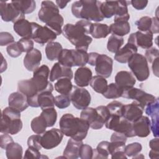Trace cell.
Here are the masks:
<instances>
[{"label": "cell", "mask_w": 159, "mask_h": 159, "mask_svg": "<svg viewBox=\"0 0 159 159\" xmlns=\"http://www.w3.org/2000/svg\"><path fill=\"white\" fill-rule=\"evenodd\" d=\"M38 103L39 107L42 110L50 107H54L55 97L50 91L41 93L38 96Z\"/></svg>", "instance_id": "32"}, {"label": "cell", "mask_w": 159, "mask_h": 159, "mask_svg": "<svg viewBox=\"0 0 159 159\" xmlns=\"http://www.w3.org/2000/svg\"><path fill=\"white\" fill-rule=\"evenodd\" d=\"M83 142L70 138L63 151V156L65 158L76 159L79 158V151Z\"/></svg>", "instance_id": "28"}, {"label": "cell", "mask_w": 159, "mask_h": 159, "mask_svg": "<svg viewBox=\"0 0 159 159\" xmlns=\"http://www.w3.org/2000/svg\"><path fill=\"white\" fill-rule=\"evenodd\" d=\"M40 115L45 120L47 127L54 125L57 119V112L54 107L43 109Z\"/></svg>", "instance_id": "42"}, {"label": "cell", "mask_w": 159, "mask_h": 159, "mask_svg": "<svg viewBox=\"0 0 159 159\" xmlns=\"http://www.w3.org/2000/svg\"><path fill=\"white\" fill-rule=\"evenodd\" d=\"M92 75V71L89 68L86 66L80 67L75 73L74 81L78 87L88 86L93 77Z\"/></svg>", "instance_id": "27"}, {"label": "cell", "mask_w": 159, "mask_h": 159, "mask_svg": "<svg viewBox=\"0 0 159 159\" xmlns=\"http://www.w3.org/2000/svg\"><path fill=\"white\" fill-rule=\"evenodd\" d=\"M49 76V68L43 65L34 71L32 78L19 81L17 83V89L27 98L38 96L40 93L45 91L52 92L53 86L48 80Z\"/></svg>", "instance_id": "1"}, {"label": "cell", "mask_w": 159, "mask_h": 159, "mask_svg": "<svg viewBox=\"0 0 159 159\" xmlns=\"http://www.w3.org/2000/svg\"><path fill=\"white\" fill-rule=\"evenodd\" d=\"M135 136L146 137L150 133V120L147 116H142L132 122Z\"/></svg>", "instance_id": "24"}, {"label": "cell", "mask_w": 159, "mask_h": 159, "mask_svg": "<svg viewBox=\"0 0 159 159\" xmlns=\"http://www.w3.org/2000/svg\"><path fill=\"white\" fill-rule=\"evenodd\" d=\"M80 118L88 122L89 127L94 130L101 129L105 124L104 119L93 107H87L83 109L80 114Z\"/></svg>", "instance_id": "16"}, {"label": "cell", "mask_w": 159, "mask_h": 159, "mask_svg": "<svg viewBox=\"0 0 159 159\" xmlns=\"http://www.w3.org/2000/svg\"><path fill=\"white\" fill-rule=\"evenodd\" d=\"M35 23L34 22H30L25 19H20L14 23V30L22 38L31 39L34 30Z\"/></svg>", "instance_id": "20"}, {"label": "cell", "mask_w": 159, "mask_h": 159, "mask_svg": "<svg viewBox=\"0 0 159 159\" xmlns=\"http://www.w3.org/2000/svg\"><path fill=\"white\" fill-rule=\"evenodd\" d=\"M109 30L112 34L122 37L129 33L130 26L129 21H116L110 25Z\"/></svg>", "instance_id": "29"}, {"label": "cell", "mask_w": 159, "mask_h": 159, "mask_svg": "<svg viewBox=\"0 0 159 159\" xmlns=\"http://www.w3.org/2000/svg\"><path fill=\"white\" fill-rule=\"evenodd\" d=\"M22 147L18 143L13 142L6 148V155L8 159H20L22 158Z\"/></svg>", "instance_id": "37"}, {"label": "cell", "mask_w": 159, "mask_h": 159, "mask_svg": "<svg viewBox=\"0 0 159 159\" xmlns=\"http://www.w3.org/2000/svg\"><path fill=\"white\" fill-rule=\"evenodd\" d=\"M17 43L22 52L28 53L34 48V43L31 39L22 38L17 41Z\"/></svg>", "instance_id": "47"}, {"label": "cell", "mask_w": 159, "mask_h": 159, "mask_svg": "<svg viewBox=\"0 0 159 159\" xmlns=\"http://www.w3.org/2000/svg\"><path fill=\"white\" fill-rule=\"evenodd\" d=\"M109 34V26H108L107 24L101 23H93L90 34L93 38H106Z\"/></svg>", "instance_id": "31"}, {"label": "cell", "mask_w": 159, "mask_h": 159, "mask_svg": "<svg viewBox=\"0 0 159 159\" xmlns=\"http://www.w3.org/2000/svg\"><path fill=\"white\" fill-rule=\"evenodd\" d=\"M124 104L117 101H113L109 102L106 107L109 111L111 115L118 116L122 117L123 111H124Z\"/></svg>", "instance_id": "44"}, {"label": "cell", "mask_w": 159, "mask_h": 159, "mask_svg": "<svg viewBox=\"0 0 159 159\" xmlns=\"http://www.w3.org/2000/svg\"><path fill=\"white\" fill-rule=\"evenodd\" d=\"M98 55H99V53L96 52H90L89 53H88V63L91 66H95L96 61Z\"/></svg>", "instance_id": "59"}, {"label": "cell", "mask_w": 159, "mask_h": 159, "mask_svg": "<svg viewBox=\"0 0 159 159\" xmlns=\"http://www.w3.org/2000/svg\"><path fill=\"white\" fill-rule=\"evenodd\" d=\"M142 149V145L139 142H134L125 146L124 152L128 157H134L139 154Z\"/></svg>", "instance_id": "45"}, {"label": "cell", "mask_w": 159, "mask_h": 159, "mask_svg": "<svg viewBox=\"0 0 159 159\" xmlns=\"http://www.w3.org/2000/svg\"><path fill=\"white\" fill-rule=\"evenodd\" d=\"M41 137L40 134L30 135L27 142L28 147H34L40 150L42 147L41 145Z\"/></svg>", "instance_id": "53"}, {"label": "cell", "mask_w": 159, "mask_h": 159, "mask_svg": "<svg viewBox=\"0 0 159 159\" xmlns=\"http://www.w3.org/2000/svg\"><path fill=\"white\" fill-rule=\"evenodd\" d=\"M111 158L112 159L116 158H122V159H127V157L126 156L124 151H119L116 152L114 153L111 155Z\"/></svg>", "instance_id": "61"}, {"label": "cell", "mask_w": 159, "mask_h": 159, "mask_svg": "<svg viewBox=\"0 0 159 159\" xmlns=\"http://www.w3.org/2000/svg\"><path fill=\"white\" fill-rule=\"evenodd\" d=\"M79 157L81 159H91L93 157V149L88 145L83 143L80 148Z\"/></svg>", "instance_id": "48"}, {"label": "cell", "mask_w": 159, "mask_h": 159, "mask_svg": "<svg viewBox=\"0 0 159 159\" xmlns=\"http://www.w3.org/2000/svg\"><path fill=\"white\" fill-rule=\"evenodd\" d=\"M127 137L124 134L114 131V132L112 134L111 137V142L119 141L125 143L127 141Z\"/></svg>", "instance_id": "58"}, {"label": "cell", "mask_w": 159, "mask_h": 159, "mask_svg": "<svg viewBox=\"0 0 159 159\" xmlns=\"http://www.w3.org/2000/svg\"><path fill=\"white\" fill-rule=\"evenodd\" d=\"M62 50V46L59 42H50L45 47L46 57L50 61L58 60L59 55Z\"/></svg>", "instance_id": "30"}, {"label": "cell", "mask_w": 159, "mask_h": 159, "mask_svg": "<svg viewBox=\"0 0 159 159\" xmlns=\"http://www.w3.org/2000/svg\"><path fill=\"white\" fill-rule=\"evenodd\" d=\"M14 42V38L11 34L7 32H1L0 33V45H9Z\"/></svg>", "instance_id": "54"}, {"label": "cell", "mask_w": 159, "mask_h": 159, "mask_svg": "<svg viewBox=\"0 0 159 159\" xmlns=\"http://www.w3.org/2000/svg\"><path fill=\"white\" fill-rule=\"evenodd\" d=\"M38 17L48 27L53 30L57 35L62 33L64 19L59 12V8L52 1H43L38 12Z\"/></svg>", "instance_id": "4"}, {"label": "cell", "mask_w": 159, "mask_h": 159, "mask_svg": "<svg viewBox=\"0 0 159 159\" xmlns=\"http://www.w3.org/2000/svg\"><path fill=\"white\" fill-rule=\"evenodd\" d=\"M106 127L115 132L124 134L127 137L135 136L132 122L120 116H112L106 123Z\"/></svg>", "instance_id": "9"}, {"label": "cell", "mask_w": 159, "mask_h": 159, "mask_svg": "<svg viewBox=\"0 0 159 159\" xmlns=\"http://www.w3.org/2000/svg\"><path fill=\"white\" fill-rule=\"evenodd\" d=\"M136 80L131 72L120 71L115 76V83L123 91L134 87Z\"/></svg>", "instance_id": "22"}, {"label": "cell", "mask_w": 159, "mask_h": 159, "mask_svg": "<svg viewBox=\"0 0 159 159\" xmlns=\"http://www.w3.org/2000/svg\"><path fill=\"white\" fill-rule=\"evenodd\" d=\"M70 97L73 106L80 110L86 108L90 104L91 100L89 91L85 88L78 86L73 87Z\"/></svg>", "instance_id": "10"}, {"label": "cell", "mask_w": 159, "mask_h": 159, "mask_svg": "<svg viewBox=\"0 0 159 159\" xmlns=\"http://www.w3.org/2000/svg\"><path fill=\"white\" fill-rule=\"evenodd\" d=\"M158 60L159 58H157L152 62L153 73L157 77H158Z\"/></svg>", "instance_id": "62"}, {"label": "cell", "mask_w": 159, "mask_h": 159, "mask_svg": "<svg viewBox=\"0 0 159 159\" xmlns=\"http://www.w3.org/2000/svg\"><path fill=\"white\" fill-rule=\"evenodd\" d=\"M11 2L24 14L32 13L36 8V3L34 0L12 1Z\"/></svg>", "instance_id": "34"}, {"label": "cell", "mask_w": 159, "mask_h": 159, "mask_svg": "<svg viewBox=\"0 0 159 159\" xmlns=\"http://www.w3.org/2000/svg\"><path fill=\"white\" fill-rule=\"evenodd\" d=\"M63 135L61 130L57 128L45 131L41 137L42 147L47 150L57 147L62 141Z\"/></svg>", "instance_id": "14"}, {"label": "cell", "mask_w": 159, "mask_h": 159, "mask_svg": "<svg viewBox=\"0 0 159 159\" xmlns=\"http://www.w3.org/2000/svg\"><path fill=\"white\" fill-rule=\"evenodd\" d=\"M137 50L138 48L135 45L127 42L116 53L114 60L120 63H126L133 55L137 53Z\"/></svg>", "instance_id": "26"}, {"label": "cell", "mask_w": 159, "mask_h": 159, "mask_svg": "<svg viewBox=\"0 0 159 159\" xmlns=\"http://www.w3.org/2000/svg\"><path fill=\"white\" fill-rule=\"evenodd\" d=\"M153 34L151 32L138 30L129 35L127 42L135 45L137 48L139 47L147 50L153 45Z\"/></svg>", "instance_id": "15"}, {"label": "cell", "mask_w": 159, "mask_h": 159, "mask_svg": "<svg viewBox=\"0 0 159 159\" xmlns=\"http://www.w3.org/2000/svg\"><path fill=\"white\" fill-rule=\"evenodd\" d=\"M73 84L71 80L67 78H60L55 83V89L61 94L70 95L73 89Z\"/></svg>", "instance_id": "33"}, {"label": "cell", "mask_w": 159, "mask_h": 159, "mask_svg": "<svg viewBox=\"0 0 159 159\" xmlns=\"http://www.w3.org/2000/svg\"><path fill=\"white\" fill-rule=\"evenodd\" d=\"M58 61V63L63 66L70 68L75 66L71 49H63L59 55Z\"/></svg>", "instance_id": "40"}, {"label": "cell", "mask_w": 159, "mask_h": 159, "mask_svg": "<svg viewBox=\"0 0 159 159\" xmlns=\"http://www.w3.org/2000/svg\"><path fill=\"white\" fill-rule=\"evenodd\" d=\"M13 142L12 138L9 134H3L0 136V146L2 149L6 150V147Z\"/></svg>", "instance_id": "56"}, {"label": "cell", "mask_w": 159, "mask_h": 159, "mask_svg": "<svg viewBox=\"0 0 159 159\" xmlns=\"http://www.w3.org/2000/svg\"><path fill=\"white\" fill-rule=\"evenodd\" d=\"M123 90L120 88L116 83H110L102 96L107 99H116L122 97Z\"/></svg>", "instance_id": "41"}, {"label": "cell", "mask_w": 159, "mask_h": 159, "mask_svg": "<svg viewBox=\"0 0 159 159\" xmlns=\"http://www.w3.org/2000/svg\"><path fill=\"white\" fill-rule=\"evenodd\" d=\"M158 56H159L158 50L155 47H150V48L146 50L144 57H145L148 62L152 63V62L155 59L158 58Z\"/></svg>", "instance_id": "55"}, {"label": "cell", "mask_w": 159, "mask_h": 159, "mask_svg": "<svg viewBox=\"0 0 159 159\" xmlns=\"http://www.w3.org/2000/svg\"><path fill=\"white\" fill-rule=\"evenodd\" d=\"M22 129L20 112L10 106L4 108L2 112L0 131L2 134L15 135Z\"/></svg>", "instance_id": "6"}, {"label": "cell", "mask_w": 159, "mask_h": 159, "mask_svg": "<svg viewBox=\"0 0 159 159\" xmlns=\"http://www.w3.org/2000/svg\"><path fill=\"white\" fill-rule=\"evenodd\" d=\"M143 109L144 107L139 102L134 101L130 104L124 106L122 117L133 122L142 116Z\"/></svg>", "instance_id": "18"}, {"label": "cell", "mask_w": 159, "mask_h": 159, "mask_svg": "<svg viewBox=\"0 0 159 159\" xmlns=\"http://www.w3.org/2000/svg\"><path fill=\"white\" fill-rule=\"evenodd\" d=\"M75 66H84L88 61V53L87 51L80 49H71Z\"/></svg>", "instance_id": "36"}, {"label": "cell", "mask_w": 159, "mask_h": 159, "mask_svg": "<svg viewBox=\"0 0 159 159\" xmlns=\"http://www.w3.org/2000/svg\"><path fill=\"white\" fill-rule=\"evenodd\" d=\"M101 11L104 18H111L114 16V22L128 21L130 19L126 1L102 2Z\"/></svg>", "instance_id": "7"}, {"label": "cell", "mask_w": 159, "mask_h": 159, "mask_svg": "<svg viewBox=\"0 0 159 159\" xmlns=\"http://www.w3.org/2000/svg\"><path fill=\"white\" fill-rule=\"evenodd\" d=\"M8 104L9 106L20 112L24 111L29 106L27 96L19 91L12 93L9 96Z\"/></svg>", "instance_id": "23"}, {"label": "cell", "mask_w": 159, "mask_h": 159, "mask_svg": "<svg viewBox=\"0 0 159 159\" xmlns=\"http://www.w3.org/2000/svg\"><path fill=\"white\" fill-rule=\"evenodd\" d=\"M57 36V34L47 25L42 26L35 22L31 39L36 43L43 45L46 43L53 42L56 39Z\"/></svg>", "instance_id": "13"}, {"label": "cell", "mask_w": 159, "mask_h": 159, "mask_svg": "<svg viewBox=\"0 0 159 159\" xmlns=\"http://www.w3.org/2000/svg\"><path fill=\"white\" fill-rule=\"evenodd\" d=\"M93 23L86 20H80L75 24H66L62 29V32L76 49L87 51L92 38L88 35L91 33Z\"/></svg>", "instance_id": "2"}, {"label": "cell", "mask_w": 159, "mask_h": 159, "mask_svg": "<svg viewBox=\"0 0 159 159\" xmlns=\"http://www.w3.org/2000/svg\"><path fill=\"white\" fill-rule=\"evenodd\" d=\"M149 146L151 150L154 151L159 152V142H158V138L156 137L153 139H152L149 142Z\"/></svg>", "instance_id": "60"}, {"label": "cell", "mask_w": 159, "mask_h": 159, "mask_svg": "<svg viewBox=\"0 0 159 159\" xmlns=\"http://www.w3.org/2000/svg\"><path fill=\"white\" fill-rule=\"evenodd\" d=\"M101 3L96 0L77 1L71 5V12L75 17L83 20L100 22L104 19L101 11Z\"/></svg>", "instance_id": "5"}, {"label": "cell", "mask_w": 159, "mask_h": 159, "mask_svg": "<svg viewBox=\"0 0 159 159\" xmlns=\"http://www.w3.org/2000/svg\"><path fill=\"white\" fill-rule=\"evenodd\" d=\"M109 142L102 141L99 142L96 149L93 150L94 158H107L109 155L108 145Z\"/></svg>", "instance_id": "43"}, {"label": "cell", "mask_w": 159, "mask_h": 159, "mask_svg": "<svg viewBox=\"0 0 159 159\" xmlns=\"http://www.w3.org/2000/svg\"><path fill=\"white\" fill-rule=\"evenodd\" d=\"M41 61V52L37 48H34L29 52L27 53L24 57V65L28 71L34 72L39 67Z\"/></svg>", "instance_id": "21"}, {"label": "cell", "mask_w": 159, "mask_h": 159, "mask_svg": "<svg viewBox=\"0 0 159 159\" xmlns=\"http://www.w3.org/2000/svg\"><path fill=\"white\" fill-rule=\"evenodd\" d=\"M0 15L5 22L15 23L17 20L25 19V14L21 12L16 6L11 2L0 1Z\"/></svg>", "instance_id": "11"}, {"label": "cell", "mask_w": 159, "mask_h": 159, "mask_svg": "<svg viewBox=\"0 0 159 159\" xmlns=\"http://www.w3.org/2000/svg\"><path fill=\"white\" fill-rule=\"evenodd\" d=\"M127 63L128 66L138 81H143L148 79L150 76L149 66L143 55L137 53L133 55Z\"/></svg>", "instance_id": "8"}, {"label": "cell", "mask_w": 159, "mask_h": 159, "mask_svg": "<svg viewBox=\"0 0 159 159\" xmlns=\"http://www.w3.org/2000/svg\"><path fill=\"white\" fill-rule=\"evenodd\" d=\"M122 97L126 99H134L139 102L144 108L148 104L154 101L156 99L152 94L147 93L141 89L134 87L124 90Z\"/></svg>", "instance_id": "12"}, {"label": "cell", "mask_w": 159, "mask_h": 159, "mask_svg": "<svg viewBox=\"0 0 159 159\" xmlns=\"http://www.w3.org/2000/svg\"><path fill=\"white\" fill-rule=\"evenodd\" d=\"M159 112H156L150 116L151 117V120H150V130L152 131L153 135L155 137H158L159 135V122H158V114Z\"/></svg>", "instance_id": "49"}, {"label": "cell", "mask_w": 159, "mask_h": 159, "mask_svg": "<svg viewBox=\"0 0 159 159\" xmlns=\"http://www.w3.org/2000/svg\"><path fill=\"white\" fill-rule=\"evenodd\" d=\"M30 127L32 131L36 134H42L47 127V123L44 118L40 114V116L34 117L30 123Z\"/></svg>", "instance_id": "38"}, {"label": "cell", "mask_w": 159, "mask_h": 159, "mask_svg": "<svg viewBox=\"0 0 159 159\" xmlns=\"http://www.w3.org/2000/svg\"><path fill=\"white\" fill-rule=\"evenodd\" d=\"M130 3L133 7L137 10H143L145 9L148 4V1L147 0H132Z\"/></svg>", "instance_id": "57"}, {"label": "cell", "mask_w": 159, "mask_h": 159, "mask_svg": "<svg viewBox=\"0 0 159 159\" xmlns=\"http://www.w3.org/2000/svg\"><path fill=\"white\" fill-rule=\"evenodd\" d=\"M125 143L119 141H113L109 143L108 150L109 155H112L116 152L124 151Z\"/></svg>", "instance_id": "52"}, {"label": "cell", "mask_w": 159, "mask_h": 159, "mask_svg": "<svg viewBox=\"0 0 159 159\" xmlns=\"http://www.w3.org/2000/svg\"><path fill=\"white\" fill-rule=\"evenodd\" d=\"M148 155H149V157L150 158H158V157H159V152L150 150V151L149 152Z\"/></svg>", "instance_id": "64"}, {"label": "cell", "mask_w": 159, "mask_h": 159, "mask_svg": "<svg viewBox=\"0 0 159 159\" xmlns=\"http://www.w3.org/2000/svg\"><path fill=\"white\" fill-rule=\"evenodd\" d=\"M135 24L139 30L143 32L150 31L153 34L159 32L158 18L156 17H150L149 16H143L137 20Z\"/></svg>", "instance_id": "19"}, {"label": "cell", "mask_w": 159, "mask_h": 159, "mask_svg": "<svg viewBox=\"0 0 159 159\" xmlns=\"http://www.w3.org/2000/svg\"><path fill=\"white\" fill-rule=\"evenodd\" d=\"M113 60L105 54H99L95 63V71L98 75L109 78L112 72Z\"/></svg>", "instance_id": "17"}, {"label": "cell", "mask_w": 159, "mask_h": 159, "mask_svg": "<svg viewBox=\"0 0 159 159\" xmlns=\"http://www.w3.org/2000/svg\"><path fill=\"white\" fill-rule=\"evenodd\" d=\"M44 157H47L44 155H42L39 150L32 147H28V148L25 150L24 158L25 159H29V158H42ZM48 158V157H47Z\"/></svg>", "instance_id": "51"}, {"label": "cell", "mask_w": 159, "mask_h": 159, "mask_svg": "<svg viewBox=\"0 0 159 159\" xmlns=\"http://www.w3.org/2000/svg\"><path fill=\"white\" fill-rule=\"evenodd\" d=\"M124 44V39L122 37L116 35H111L107 41V48L111 53H116Z\"/></svg>", "instance_id": "39"}, {"label": "cell", "mask_w": 159, "mask_h": 159, "mask_svg": "<svg viewBox=\"0 0 159 159\" xmlns=\"http://www.w3.org/2000/svg\"><path fill=\"white\" fill-rule=\"evenodd\" d=\"M6 50L8 55L12 58H17L22 53L17 42H13L12 43L7 45Z\"/></svg>", "instance_id": "50"}, {"label": "cell", "mask_w": 159, "mask_h": 159, "mask_svg": "<svg viewBox=\"0 0 159 159\" xmlns=\"http://www.w3.org/2000/svg\"><path fill=\"white\" fill-rule=\"evenodd\" d=\"M70 2V1H59V0H57L56 1V3H57V6H58V8H60V9H63L65 8L68 2Z\"/></svg>", "instance_id": "63"}, {"label": "cell", "mask_w": 159, "mask_h": 159, "mask_svg": "<svg viewBox=\"0 0 159 159\" xmlns=\"http://www.w3.org/2000/svg\"><path fill=\"white\" fill-rule=\"evenodd\" d=\"M71 102L70 95L60 94L55 97V105L59 109L68 107Z\"/></svg>", "instance_id": "46"}, {"label": "cell", "mask_w": 159, "mask_h": 159, "mask_svg": "<svg viewBox=\"0 0 159 159\" xmlns=\"http://www.w3.org/2000/svg\"><path fill=\"white\" fill-rule=\"evenodd\" d=\"M59 126L65 135L80 141L86 138L89 128L88 122L69 113L61 116Z\"/></svg>", "instance_id": "3"}, {"label": "cell", "mask_w": 159, "mask_h": 159, "mask_svg": "<svg viewBox=\"0 0 159 159\" xmlns=\"http://www.w3.org/2000/svg\"><path fill=\"white\" fill-rule=\"evenodd\" d=\"M89 84L94 91L102 94L106 91L108 86L106 78L99 75L92 77Z\"/></svg>", "instance_id": "35"}, {"label": "cell", "mask_w": 159, "mask_h": 159, "mask_svg": "<svg viewBox=\"0 0 159 159\" xmlns=\"http://www.w3.org/2000/svg\"><path fill=\"white\" fill-rule=\"evenodd\" d=\"M73 77V73L71 68L63 66L58 62L53 65L50 73V81L52 82L63 78L71 80Z\"/></svg>", "instance_id": "25"}]
</instances>
